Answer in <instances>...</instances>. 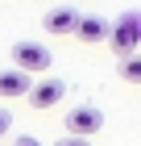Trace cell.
I'll list each match as a JSON object with an SVG mask.
<instances>
[{
    "label": "cell",
    "instance_id": "obj_1",
    "mask_svg": "<svg viewBox=\"0 0 141 146\" xmlns=\"http://www.w3.org/2000/svg\"><path fill=\"white\" fill-rule=\"evenodd\" d=\"M112 50H116V58L125 54H137V46H141V13H125L120 21H112Z\"/></svg>",
    "mask_w": 141,
    "mask_h": 146
},
{
    "label": "cell",
    "instance_id": "obj_2",
    "mask_svg": "<svg viewBox=\"0 0 141 146\" xmlns=\"http://www.w3.org/2000/svg\"><path fill=\"white\" fill-rule=\"evenodd\" d=\"M50 63H54V54H50L42 42H17L12 46V67L29 71V75H46Z\"/></svg>",
    "mask_w": 141,
    "mask_h": 146
},
{
    "label": "cell",
    "instance_id": "obj_3",
    "mask_svg": "<svg viewBox=\"0 0 141 146\" xmlns=\"http://www.w3.org/2000/svg\"><path fill=\"white\" fill-rule=\"evenodd\" d=\"M66 134H75V138H91L100 134V125H104V113L96 109V104H75V109L66 113Z\"/></svg>",
    "mask_w": 141,
    "mask_h": 146
},
{
    "label": "cell",
    "instance_id": "obj_4",
    "mask_svg": "<svg viewBox=\"0 0 141 146\" xmlns=\"http://www.w3.org/2000/svg\"><path fill=\"white\" fill-rule=\"evenodd\" d=\"M79 21H83V17H79L75 9H66V4H62V9H50V13H46L42 29H46L50 38H66V34H75V29H79Z\"/></svg>",
    "mask_w": 141,
    "mask_h": 146
},
{
    "label": "cell",
    "instance_id": "obj_5",
    "mask_svg": "<svg viewBox=\"0 0 141 146\" xmlns=\"http://www.w3.org/2000/svg\"><path fill=\"white\" fill-rule=\"evenodd\" d=\"M62 96H66V84H62V79H42V84H33L29 104H33V109H54Z\"/></svg>",
    "mask_w": 141,
    "mask_h": 146
},
{
    "label": "cell",
    "instance_id": "obj_6",
    "mask_svg": "<svg viewBox=\"0 0 141 146\" xmlns=\"http://www.w3.org/2000/svg\"><path fill=\"white\" fill-rule=\"evenodd\" d=\"M33 92V75L21 67H9V71H0V96H29Z\"/></svg>",
    "mask_w": 141,
    "mask_h": 146
},
{
    "label": "cell",
    "instance_id": "obj_7",
    "mask_svg": "<svg viewBox=\"0 0 141 146\" xmlns=\"http://www.w3.org/2000/svg\"><path fill=\"white\" fill-rule=\"evenodd\" d=\"M75 38H79V42H87V46L108 42V38H112V21H104V17H83L79 29H75Z\"/></svg>",
    "mask_w": 141,
    "mask_h": 146
},
{
    "label": "cell",
    "instance_id": "obj_8",
    "mask_svg": "<svg viewBox=\"0 0 141 146\" xmlns=\"http://www.w3.org/2000/svg\"><path fill=\"white\" fill-rule=\"evenodd\" d=\"M116 71H120L125 84H141V50H137V54H125V58L116 63Z\"/></svg>",
    "mask_w": 141,
    "mask_h": 146
},
{
    "label": "cell",
    "instance_id": "obj_9",
    "mask_svg": "<svg viewBox=\"0 0 141 146\" xmlns=\"http://www.w3.org/2000/svg\"><path fill=\"white\" fill-rule=\"evenodd\" d=\"M54 146H91V138H75V134H62Z\"/></svg>",
    "mask_w": 141,
    "mask_h": 146
},
{
    "label": "cell",
    "instance_id": "obj_10",
    "mask_svg": "<svg viewBox=\"0 0 141 146\" xmlns=\"http://www.w3.org/2000/svg\"><path fill=\"white\" fill-rule=\"evenodd\" d=\"M9 125H12V113H9V109H0V138L9 134Z\"/></svg>",
    "mask_w": 141,
    "mask_h": 146
},
{
    "label": "cell",
    "instance_id": "obj_11",
    "mask_svg": "<svg viewBox=\"0 0 141 146\" xmlns=\"http://www.w3.org/2000/svg\"><path fill=\"white\" fill-rule=\"evenodd\" d=\"M12 146H42V142H37V138H33V134H21V138H17V142H12Z\"/></svg>",
    "mask_w": 141,
    "mask_h": 146
}]
</instances>
